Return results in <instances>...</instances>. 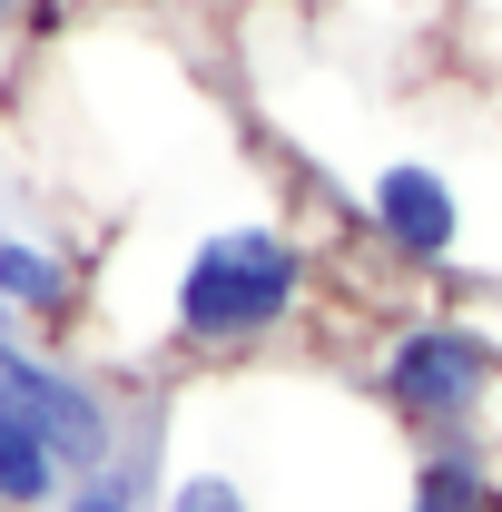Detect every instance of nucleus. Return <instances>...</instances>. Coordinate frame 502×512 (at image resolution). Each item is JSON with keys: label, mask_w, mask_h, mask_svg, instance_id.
Masks as SVG:
<instances>
[{"label": "nucleus", "mask_w": 502, "mask_h": 512, "mask_svg": "<svg viewBox=\"0 0 502 512\" xmlns=\"http://www.w3.org/2000/svg\"><path fill=\"white\" fill-rule=\"evenodd\" d=\"M394 512H502V463L483 434H453V444H414L404 463V503Z\"/></svg>", "instance_id": "5"}, {"label": "nucleus", "mask_w": 502, "mask_h": 512, "mask_svg": "<svg viewBox=\"0 0 502 512\" xmlns=\"http://www.w3.org/2000/svg\"><path fill=\"white\" fill-rule=\"evenodd\" d=\"M158 512H256V493L217 463V453L178 444V414H168V493H158Z\"/></svg>", "instance_id": "7"}, {"label": "nucleus", "mask_w": 502, "mask_h": 512, "mask_svg": "<svg viewBox=\"0 0 502 512\" xmlns=\"http://www.w3.org/2000/svg\"><path fill=\"white\" fill-rule=\"evenodd\" d=\"M355 384L384 404V424L404 444H453V434H483L502 394V355L483 345V325L463 306H404V316L365 325Z\"/></svg>", "instance_id": "2"}, {"label": "nucleus", "mask_w": 502, "mask_h": 512, "mask_svg": "<svg viewBox=\"0 0 502 512\" xmlns=\"http://www.w3.org/2000/svg\"><path fill=\"white\" fill-rule=\"evenodd\" d=\"M30 10H40V0H0V30H10V20H30Z\"/></svg>", "instance_id": "9"}, {"label": "nucleus", "mask_w": 502, "mask_h": 512, "mask_svg": "<svg viewBox=\"0 0 502 512\" xmlns=\"http://www.w3.org/2000/svg\"><path fill=\"white\" fill-rule=\"evenodd\" d=\"M60 493H69L60 444H50L30 414L0 404V512H60Z\"/></svg>", "instance_id": "6"}, {"label": "nucleus", "mask_w": 502, "mask_h": 512, "mask_svg": "<svg viewBox=\"0 0 502 512\" xmlns=\"http://www.w3.org/2000/svg\"><path fill=\"white\" fill-rule=\"evenodd\" d=\"M0 316L69 345L89 325V256L40 237V227H0Z\"/></svg>", "instance_id": "4"}, {"label": "nucleus", "mask_w": 502, "mask_h": 512, "mask_svg": "<svg viewBox=\"0 0 502 512\" xmlns=\"http://www.w3.org/2000/svg\"><path fill=\"white\" fill-rule=\"evenodd\" d=\"M325 247L286 207H217L168 237L148 276V325L109 355V375H237L286 355L325 316Z\"/></svg>", "instance_id": "1"}, {"label": "nucleus", "mask_w": 502, "mask_h": 512, "mask_svg": "<svg viewBox=\"0 0 502 512\" xmlns=\"http://www.w3.org/2000/svg\"><path fill=\"white\" fill-rule=\"evenodd\" d=\"M345 207H355V237L394 266V276H424V286H483V207L463 188V168L434 158V148H375L355 178H345Z\"/></svg>", "instance_id": "3"}, {"label": "nucleus", "mask_w": 502, "mask_h": 512, "mask_svg": "<svg viewBox=\"0 0 502 512\" xmlns=\"http://www.w3.org/2000/svg\"><path fill=\"white\" fill-rule=\"evenodd\" d=\"M483 444H493V463H502V394H493V414H483Z\"/></svg>", "instance_id": "8"}]
</instances>
